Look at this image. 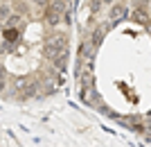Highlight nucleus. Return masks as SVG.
<instances>
[{
  "label": "nucleus",
  "instance_id": "6",
  "mask_svg": "<svg viewBox=\"0 0 151 147\" xmlns=\"http://www.w3.org/2000/svg\"><path fill=\"white\" fill-rule=\"evenodd\" d=\"M14 12L16 14H20V16H27V18H29V2H27V0H14V7H12Z\"/></svg>",
  "mask_w": 151,
  "mask_h": 147
},
{
  "label": "nucleus",
  "instance_id": "12",
  "mask_svg": "<svg viewBox=\"0 0 151 147\" xmlns=\"http://www.w3.org/2000/svg\"><path fill=\"white\" fill-rule=\"evenodd\" d=\"M2 77H5V68H2V66H0V79H2Z\"/></svg>",
  "mask_w": 151,
  "mask_h": 147
},
{
  "label": "nucleus",
  "instance_id": "5",
  "mask_svg": "<svg viewBox=\"0 0 151 147\" xmlns=\"http://www.w3.org/2000/svg\"><path fill=\"white\" fill-rule=\"evenodd\" d=\"M2 38H5L7 43L14 45L20 38V30H18V27H2Z\"/></svg>",
  "mask_w": 151,
  "mask_h": 147
},
{
  "label": "nucleus",
  "instance_id": "3",
  "mask_svg": "<svg viewBox=\"0 0 151 147\" xmlns=\"http://www.w3.org/2000/svg\"><path fill=\"white\" fill-rule=\"evenodd\" d=\"M129 18L135 20V23H140V25H145V27H151V14L145 12V9H135V7H133Z\"/></svg>",
  "mask_w": 151,
  "mask_h": 147
},
{
  "label": "nucleus",
  "instance_id": "2",
  "mask_svg": "<svg viewBox=\"0 0 151 147\" xmlns=\"http://www.w3.org/2000/svg\"><path fill=\"white\" fill-rule=\"evenodd\" d=\"M43 20H45V25H50V27H59L63 23V12H59L54 5H47L43 9Z\"/></svg>",
  "mask_w": 151,
  "mask_h": 147
},
{
  "label": "nucleus",
  "instance_id": "10",
  "mask_svg": "<svg viewBox=\"0 0 151 147\" xmlns=\"http://www.w3.org/2000/svg\"><path fill=\"white\" fill-rule=\"evenodd\" d=\"M32 2H34V5H36L38 9H45V7L50 5V0H32Z\"/></svg>",
  "mask_w": 151,
  "mask_h": 147
},
{
  "label": "nucleus",
  "instance_id": "7",
  "mask_svg": "<svg viewBox=\"0 0 151 147\" xmlns=\"http://www.w3.org/2000/svg\"><path fill=\"white\" fill-rule=\"evenodd\" d=\"M133 7H135V9H145V12H149L151 2H149V0H133Z\"/></svg>",
  "mask_w": 151,
  "mask_h": 147
},
{
  "label": "nucleus",
  "instance_id": "4",
  "mask_svg": "<svg viewBox=\"0 0 151 147\" xmlns=\"http://www.w3.org/2000/svg\"><path fill=\"white\" fill-rule=\"evenodd\" d=\"M50 64L54 66V68H57L59 72H65V68H68V50H61V52L57 54V57H54V59L50 61Z\"/></svg>",
  "mask_w": 151,
  "mask_h": 147
},
{
  "label": "nucleus",
  "instance_id": "11",
  "mask_svg": "<svg viewBox=\"0 0 151 147\" xmlns=\"http://www.w3.org/2000/svg\"><path fill=\"white\" fill-rule=\"evenodd\" d=\"M113 2H117V0H101V5H104V7H111Z\"/></svg>",
  "mask_w": 151,
  "mask_h": 147
},
{
  "label": "nucleus",
  "instance_id": "14",
  "mask_svg": "<svg viewBox=\"0 0 151 147\" xmlns=\"http://www.w3.org/2000/svg\"><path fill=\"white\" fill-rule=\"evenodd\" d=\"M122 2H126V0H122Z\"/></svg>",
  "mask_w": 151,
  "mask_h": 147
},
{
  "label": "nucleus",
  "instance_id": "1",
  "mask_svg": "<svg viewBox=\"0 0 151 147\" xmlns=\"http://www.w3.org/2000/svg\"><path fill=\"white\" fill-rule=\"evenodd\" d=\"M131 16V9H129V5L126 2H122V0H117V2H113V5L108 7V20L111 23H122V20H126Z\"/></svg>",
  "mask_w": 151,
  "mask_h": 147
},
{
  "label": "nucleus",
  "instance_id": "8",
  "mask_svg": "<svg viewBox=\"0 0 151 147\" xmlns=\"http://www.w3.org/2000/svg\"><path fill=\"white\" fill-rule=\"evenodd\" d=\"M12 14V7L7 5V2H0V18H7Z\"/></svg>",
  "mask_w": 151,
  "mask_h": 147
},
{
  "label": "nucleus",
  "instance_id": "13",
  "mask_svg": "<svg viewBox=\"0 0 151 147\" xmlns=\"http://www.w3.org/2000/svg\"><path fill=\"white\" fill-rule=\"evenodd\" d=\"M2 88H5V82H0V91H2Z\"/></svg>",
  "mask_w": 151,
  "mask_h": 147
},
{
  "label": "nucleus",
  "instance_id": "9",
  "mask_svg": "<svg viewBox=\"0 0 151 147\" xmlns=\"http://www.w3.org/2000/svg\"><path fill=\"white\" fill-rule=\"evenodd\" d=\"M101 7H104V5H101V0H90V12H93V14H97Z\"/></svg>",
  "mask_w": 151,
  "mask_h": 147
}]
</instances>
